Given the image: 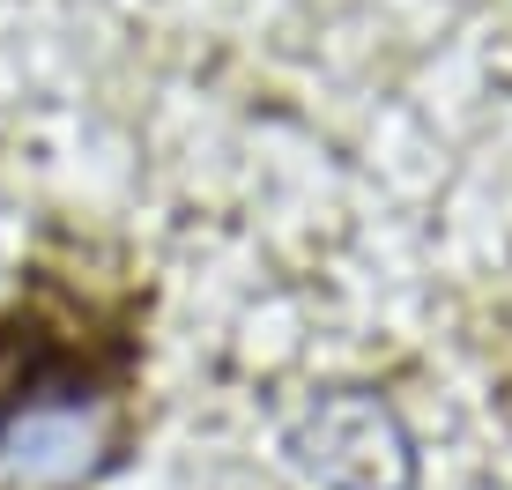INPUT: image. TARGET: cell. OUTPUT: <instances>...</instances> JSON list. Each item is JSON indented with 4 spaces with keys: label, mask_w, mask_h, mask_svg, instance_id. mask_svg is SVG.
I'll return each instance as SVG.
<instances>
[{
    "label": "cell",
    "mask_w": 512,
    "mask_h": 490,
    "mask_svg": "<svg viewBox=\"0 0 512 490\" xmlns=\"http://www.w3.org/2000/svg\"><path fill=\"white\" fill-rule=\"evenodd\" d=\"M119 453V394L82 372L0 387V490H90Z\"/></svg>",
    "instance_id": "obj_1"
}]
</instances>
